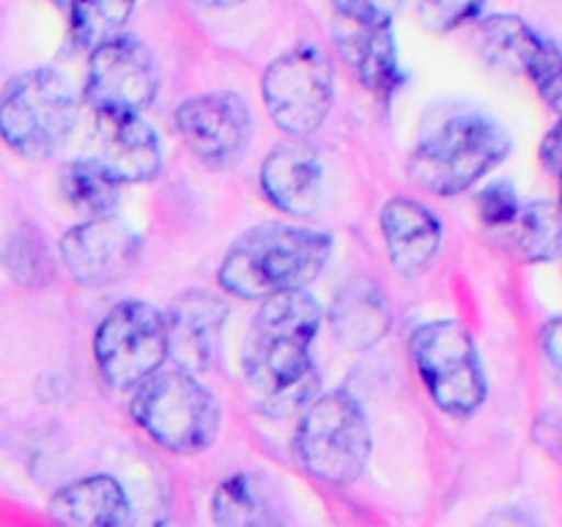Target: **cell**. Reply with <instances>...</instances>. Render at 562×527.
<instances>
[{
    "instance_id": "6da1fadb",
    "label": "cell",
    "mask_w": 562,
    "mask_h": 527,
    "mask_svg": "<svg viewBox=\"0 0 562 527\" xmlns=\"http://www.w3.org/2000/svg\"><path fill=\"white\" fill-rule=\"evenodd\" d=\"M322 305L307 289L280 291L261 300L247 333L245 379L269 415H289L316 395L311 346L322 327Z\"/></svg>"
},
{
    "instance_id": "7a4b0ae2",
    "label": "cell",
    "mask_w": 562,
    "mask_h": 527,
    "mask_svg": "<svg viewBox=\"0 0 562 527\" xmlns=\"http://www.w3.org/2000/svg\"><path fill=\"white\" fill-rule=\"evenodd\" d=\"M333 256V236L291 223H261L231 242L217 280L239 300L307 289Z\"/></svg>"
},
{
    "instance_id": "3957f363",
    "label": "cell",
    "mask_w": 562,
    "mask_h": 527,
    "mask_svg": "<svg viewBox=\"0 0 562 527\" xmlns=\"http://www.w3.org/2000/svg\"><path fill=\"white\" fill-rule=\"evenodd\" d=\"M510 137L483 113H456L420 137L409 176L434 195H461L508 159Z\"/></svg>"
},
{
    "instance_id": "277c9868",
    "label": "cell",
    "mask_w": 562,
    "mask_h": 527,
    "mask_svg": "<svg viewBox=\"0 0 562 527\" xmlns=\"http://www.w3.org/2000/svg\"><path fill=\"white\" fill-rule=\"evenodd\" d=\"M132 390V417L159 448L195 456L217 442L223 412L190 368L162 366Z\"/></svg>"
},
{
    "instance_id": "5b68a950",
    "label": "cell",
    "mask_w": 562,
    "mask_h": 527,
    "mask_svg": "<svg viewBox=\"0 0 562 527\" xmlns=\"http://www.w3.org/2000/svg\"><path fill=\"white\" fill-rule=\"evenodd\" d=\"M371 450V423L355 395L329 390L307 401L296 426V453L313 478L349 486L362 478Z\"/></svg>"
},
{
    "instance_id": "8992f818",
    "label": "cell",
    "mask_w": 562,
    "mask_h": 527,
    "mask_svg": "<svg viewBox=\"0 0 562 527\" xmlns=\"http://www.w3.org/2000/svg\"><path fill=\"white\" fill-rule=\"evenodd\" d=\"M77 124V93L55 69H27L0 91V137L27 159L58 152Z\"/></svg>"
},
{
    "instance_id": "52a82bcc",
    "label": "cell",
    "mask_w": 562,
    "mask_h": 527,
    "mask_svg": "<svg viewBox=\"0 0 562 527\" xmlns=\"http://www.w3.org/2000/svg\"><path fill=\"white\" fill-rule=\"evenodd\" d=\"M412 360L434 404L450 417H470L488 393L486 373L470 329L456 318L420 324L409 338Z\"/></svg>"
},
{
    "instance_id": "ba28073f",
    "label": "cell",
    "mask_w": 562,
    "mask_h": 527,
    "mask_svg": "<svg viewBox=\"0 0 562 527\" xmlns=\"http://www.w3.org/2000/svg\"><path fill=\"white\" fill-rule=\"evenodd\" d=\"M168 357L165 313L143 300L113 305L93 333V360L115 390H132L162 368Z\"/></svg>"
},
{
    "instance_id": "9c48e42d",
    "label": "cell",
    "mask_w": 562,
    "mask_h": 527,
    "mask_svg": "<svg viewBox=\"0 0 562 527\" xmlns=\"http://www.w3.org/2000/svg\"><path fill=\"white\" fill-rule=\"evenodd\" d=\"M261 93L278 130L294 137L313 135L335 102L333 60L313 44H300L267 66Z\"/></svg>"
},
{
    "instance_id": "30bf717a",
    "label": "cell",
    "mask_w": 562,
    "mask_h": 527,
    "mask_svg": "<svg viewBox=\"0 0 562 527\" xmlns=\"http://www.w3.org/2000/svg\"><path fill=\"white\" fill-rule=\"evenodd\" d=\"M176 130L206 168L225 170L245 157L252 137V113L236 91H209L176 108Z\"/></svg>"
},
{
    "instance_id": "8fae6325",
    "label": "cell",
    "mask_w": 562,
    "mask_h": 527,
    "mask_svg": "<svg viewBox=\"0 0 562 527\" xmlns=\"http://www.w3.org/2000/svg\"><path fill=\"white\" fill-rule=\"evenodd\" d=\"M159 88L151 49L132 36H113L91 49L86 75V102L110 113H143Z\"/></svg>"
},
{
    "instance_id": "7c38bea8",
    "label": "cell",
    "mask_w": 562,
    "mask_h": 527,
    "mask_svg": "<svg viewBox=\"0 0 562 527\" xmlns=\"http://www.w3.org/2000/svg\"><path fill=\"white\" fill-rule=\"evenodd\" d=\"M60 258L77 283L108 289L135 269L140 258V236L113 214L88 217L60 236Z\"/></svg>"
},
{
    "instance_id": "4fadbf2b",
    "label": "cell",
    "mask_w": 562,
    "mask_h": 527,
    "mask_svg": "<svg viewBox=\"0 0 562 527\" xmlns=\"http://www.w3.org/2000/svg\"><path fill=\"white\" fill-rule=\"evenodd\" d=\"M477 47L494 66L530 77L543 102L562 113V53L543 42L521 16L494 14L483 20Z\"/></svg>"
},
{
    "instance_id": "5bb4252c",
    "label": "cell",
    "mask_w": 562,
    "mask_h": 527,
    "mask_svg": "<svg viewBox=\"0 0 562 527\" xmlns=\"http://www.w3.org/2000/svg\"><path fill=\"white\" fill-rule=\"evenodd\" d=\"M93 143H97L93 157L121 184L151 181L162 170V146H159V137L154 132V126L143 121L140 113L97 110Z\"/></svg>"
},
{
    "instance_id": "9a60e30c",
    "label": "cell",
    "mask_w": 562,
    "mask_h": 527,
    "mask_svg": "<svg viewBox=\"0 0 562 527\" xmlns=\"http://www.w3.org/2000/svg\"><path fill=\"white\" fill-rule=\"evenodd\" d=\"M228 318V307L206 291L181 294L165 311L168 324V351L176 366L192 373L209 371L220 357V340Z\"/></svg>"
},
{
    "instance_id": "2e32d148",
    "label": "cell",
    "mask_w": 562,
    "mask_h": 527,
    "mask_svg": "<svg viewBox=\"0 0 562 527\" xmlns=\"http://www.w3.org/2000/svg\"><path fill=\"white\" fill-rule=\"evenodd\" d=\"M379 228L390 264L404 278H417L437 261L442 247V223L415 198H390L379 212Z\"/></svg>"
},
{
    "instance_id": "e0dca14e",
    "label": "cell",
    "mask_w": 562,
    "mask_h": 527,
    "mask_svg": "<svg viewBox=\"0 0 562 527\" xmlns=\"http://www.w3.org/2000/svg\"><path fill=\"white\" fill-rule=\"evenodd\" d=\"M261 190L274 209L291 217H311L324 195V165L302 143H280L261 165Z\"/></svg>"
},
{
    "instance_id": "ac0fdd59",
    "label": "cell",
    "mask_w": 562,
    "mask_h": 527,
    "mask_svg": "<svg viewBox=\"0 0 562 527\" xmlns=\"http://www.w3.org/2000/svg\"><path fill=\"white\" fill-rule=\"evenodd\" d=\"M335 42L368 91L376 97H393L404 86L406 77L401 69L393 25H355L340 20Z\"/></svg>"
},
{
    "instance_id": "d6986e66",
    "label": "cell",
    "mask_w": 562,
    "mask_h": 527,
    "mask_svg": "<svg viewBox=\"0 0 562 527\" xmlns=\"http://www.w3.org/2000/svg\"><path fill=\"white\" fill-rule=\"evenodd\" d=\"M49 519L69 527H121L132 519V503L113 475L77 478L49 497Z\"/></svg>"
},
{
    "instance_id": "ffe728a7",
    "label": "cell",
    "mask_w": 562,
    "mask_h": 527,
    "mask_svg": "<svg viewBox=\"0 0 562 527\" xmlns=\"http://www.w3.org/2000/svg\"><path fill=\"white\" fill-rule=\"evenodd\" d=\"M393 316L382 289L373 280L357 278L344 283L329 307V329L335 338L355 351H368L387 335Z\"/></svg>"
},
{
    "instance_id": "44dd1931",
    "label": "cell",
    "mask_w": 562,
    "mask_h": 527,
    "mask_svg": "<svg viewBox=\"0 0 562 527\" xmlns=\"http://www.w3.org/2000/svg\"><path fill=\"white\" fill-rule=\"evenodd\" d=\"M212 519L223 527H252L274 522V500L267 481L252 472L225 478L212 494Z\"/></svg>"
},
{
    "instance_id": "7402d4cb",
    "label": "cell",
    "mask_w": 562,
    "mask_h": 527,
    "mask_svg": "<svg viewBox=\"0 0 562 527\" xmlns=\"http://www.w3.org/2000/svg\"><path fill=\"white\" fill-rule=\"evenodd\" d=\"M58 187L64 201L86 217L113 214L121 192V181L93 154L66 162L60 168Z\"/></svg>"
},
{
    "instance_id": "603a6c76",
    "label": "cell",
    "mask_w": 562,
    "mask_h": 527,
    "mask_svg": "<svg viewBox=\"0 0 562 527\" xmlns=\"http://www.w3.org/2000/svg\"><path fill=\"white\" fill-rule=\"evenodd\" d=\"M508 228L510 242L525 261L543 264L562 256V212L552 201H532L521 206Z\"/></svg>"
},
{
    "instance_id": "cb8c5ba5",
    "label": "cell",
    "mask_w": 562,
    "mask_h": 527,
    "mask_svg": "<svg viewBox=\"0 0 562 527\" xmlns=\"http://www.w3.org/2000/svg\"><path fill=\"white\" fill-rule=\"evenodd\" d=\"M135 5L137 0H71V38L82 49L99 47L108 38L119 36L121 27L130 22Z\"/></svg>"
},
{
    "instance_id": "d4e9b609",
    "label": "cell",
    "mask_w": 562,
    "mask_h": 527,
    "mask_svg": "<svg viewBox=\"0 0 562 527\" xmlns=\"http://www.w3.org/2000/svg\"><path fill=\"white\" fill-rule=\"evenodd\" d=\"M3 267L9 269L11 278L31 289H42L53 280V258H49L47 245L42 234L22 225L9 236L3 247Z\"/></svg>"
},
{
    "instance_id": "484cf974",
    "label": "cell",
    "mask_w": 562,
    "mask_h": 527,
    "mask_svg": "<svg viewBox=\"0 0 562 527\" xmlns=\"http://www.w3.org/2000/svg\"><path fill=\"white\" fill-rule=\"evenodd\" d=\"M483 5H486V0H420L417 16H420L426 31L450 33L467 22L477 20Z\"/></svg>"
},
{
    "instance_id": "4316f807",
    "label": "cell",
    "mask_w": 562,
    "mask_h": 527,
    "mask_svg": "<svg viewBox=\"0 0 562 527\" xmlns=\"http://www.w3.org/2000/svg\"><path fill=\"white\" fill-rule=\"evenodd\" d=\"M519 195H516L514 184H508V181H494V184H488L477 195V214H481L483 223L494 225V228L497 225L499 228H508L516 220V214H519Z\"/></svg>"
},
{
    "instance_id": "83f0119b",
    "label": "cell",
    "mask_w": 562,
    "mask_h": 527,
    "mask_svg": "<svg viewBox=\"0 0 562 527\" xmlns=\"http://www.w3.org/2000/svg\"><path fill=\"white\" fill-rule=\"evenodd\" d=\"M404 0H333L340 20L355 25H393Z\"/></svg>"
},
{
    "instance_id": "f1b7e54d",
    "label": "cell",
    "mask_w": 562,
    "mask_h": 527,
    "mask_svg": "<svg viewBox=\"0 0 562 527\" xmlns=\"http://www.w3.org/2000/svg\"><path fill=\"white\" fill-rule=\"evenodd\" d=\"M541 346H543V355H547L549 366H552L554 371H558V377L562 379V316L543 324Z\"/></svg>"
},
{
    "instance_id": "f546056e",
    "label": "cell",
    "mask_w": 562,
    "mask_h": 527,
    "mask_svg": "<svg viewBox=\"0 0 562 527\" xmlns=\"http://www.w3.org/2000/svg\"><path fill=\"white\" fill-rule=\"evenodd\" d=\"M541 162L547 165V170L562 176V119L547 132V137H543Z\"/></svg>"
},
{
    "instance_id": "4dcf8cb0",
    "label": "cell",
    "mask_w": 562,
    "mask_h": 527,
    "mask_svg": "<svg viewBox=\"0 0 562 527\" xmlns=\"http://www.w3.org/2000/svg\"><path fill=\"white\" fill-rule=\"evenodd\" d=\"M190 3L201 5V9H234V5H241L245 0H190Z\"/></svg>"
},
{
    "instance_id": "1f68e13d",
    "label": "cell",
    "mask_w": 562,
    "mask_h": 527,
    "mask_svg": "<svg viewBox=\"0 0 562 527\" xmlns=\"http://www.w3.org/2000/svg\"><path fill=\"white\" fill-rule=\"evenodd\" d=\"M53 3H55V5H64V9H69L71 0H53Z\"/></svg>"
},
{
    "instance_id": "d6a6232c",
    "label": "cell",
    "mask_w": 562,
    "mask_h": 527,
    "mask_svg": "<svg viewBox=\"0 0 562 527\" xmlns=\"http://www.w3.org/2000/svg\"><path fill=\"white\" fill-rule=\"evenodd\" d=\"M560 212H562V184H560Z\"/></svg>"
}]
</instances>
